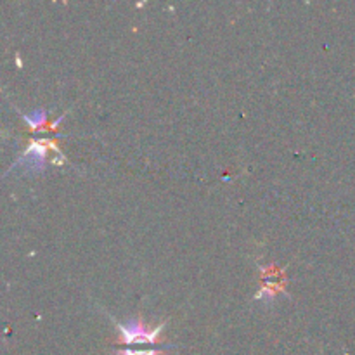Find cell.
Masks as SVG:
<instances>
[{
  "label": "cell",
  "instance_id": "cell-3",
  "mask_svg": "<svg viewBox=\"0 0 355 355\" xmlns=\"http://www.w3.org/2000/svg\"><path fill=\"white\" fill-rule=\"evenodd\" d=\"M23 118H24V121H26V123L33 128V130H37V128H40L42 125L45 123V120H47V111L35 110V111H31L30 114H23Z\"/></svg>",
  "mask_w": 355,
  "mask_h": 355
},
{
  "label": "cell",
  "instance_id": "cell-5",
  "mask_svg": "<svg viewBox=\"0 0 355 355\" xmlns=\"http://www.w3.org/2000/svg\"><path fill=\"white\" fill-rule=\"evenodd\" d=\"M272 297H274V291H270L269 288H263V290L260 291L259 295H257V298H263V300H266V302L272 300Z\"/></svg>",
  "mask_w": 355,
  "mask_h": 355
},
{
  "label": "cell",
  "instance_id": "cell-2",
  "mask_svg": "<svg viewBox=\"0 0 355 355\" xmlns=\"http://www.w3.org/2000/svg\"><path fill=\"white\" fill-rule=\"evenodd\" d=\"M47 149L49 144L45 141H35L28 146L26 151L21 155V158L17 159L16 165L26 166V170L30 172H40L45 166V158H47Z\"/></svg>",
  "mask_w": 355,
  "mask_h": 355
},
{
  "label": "cell",
  "instance_id": "cell-4",
  "mask_svg": "<svg viewBox=\"0 0 355 355\" xmlns=\"http://www.w3.org/2000/svg\"><path fill=\"white\" fill-rule=\"evenodd\" d=\"M121 355H158V350H125Z\"/></svg>",
  "mask_w": 355,
  "mask_h": 355
},
{
  "label": "cell",
  "instance_id": "cell-1",
  "mask_svg": "<svg viewBox=\"0 0 355 355\" xmlns=\"http://www.w3.org/2000/svg\"><path fill=\"white\" fill-rule=\"evenodd\" d=\"M120 329V343L125 345H137V343H156L159 333H162L163 326H158L156 329L146 328L144 322L137 321V319H130L125 324H118Z\"/></svg>",
  "mask_w": 355,
  "mask_h": 355
}]
</instances>
